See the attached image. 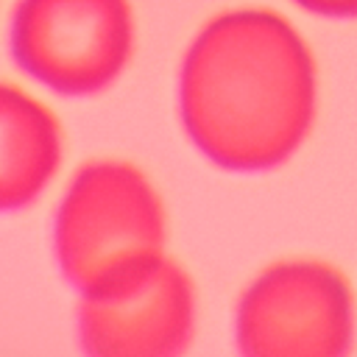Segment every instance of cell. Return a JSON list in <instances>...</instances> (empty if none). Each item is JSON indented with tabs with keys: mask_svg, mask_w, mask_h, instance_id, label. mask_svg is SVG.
<instances>
[{
	"mask_svg": "<svg viewBox=\"0 0 357 357\" xmlns=\"http://www.w3.org/2000/svg\"><path fill=\"white\" fill-rule=\"evenodd\" d=\"M165 243V201L148 173L126 159H86L56 192L47 251L75 296L137 276L167 257Z\"/></svg>",
	"mask_w": 357,
	"mask_h": 357,
	"instance_id": "cell-2",
	"label": "cell"
},
{
	"mask_svg": "<svg viewBox=\"0 0 357 357\" xmlns=\"http://www.w3.org/2000/svg\"><path fill=\"white\" fill-rule=\"evenodd\" d=\"M195 329V284L170 257L131 279L75 296L73 340L81 357H184Z\"/></svg>",
	"mask_w": 357,
	"mask_h": 357,
	"instance_id": "cell-5",
	"label": "cell"
},
{
	"mask_svg": "<svg viewBox=\"0 0 357 357\" xmlns=\"http://www.w3.org/2000/svg\"><path fill=\"white\" fill-rule=\"evenodd\" d=\"M301 8L321 17H357V0H296Z\"/></svg>",
	"mask_w": 357,
	"mask_h": 357,
	"instance_id": "cell-7",
	"label": "cell"
},
{
	"mask_svg": "<svg viewBox=\"0 0 357 357\" xmlns=\"http://www.w3.org/2000/svg\"><path fill=\"white\" fill-rule=\"evenodd\" d=\"M14 64L61 98L106 92L134 53L128 0H17L8 28Z\"/></svg>",
	"mask_w": 357,
	"mask_h": 357,
	"instance_id": "cell-4",
	"label": "cell"
},
{
	"mask_svg": "<svg viewBox=\"0 0 357 357\" xmlns=\"http://www.w3.org/2000/svg\"><path fill=\"white\" fill-rule=\"evenodd\" d=\"M64 128L28 89L0 81V220L33 209L64 167Z\"/></svg>",
	"mask_w": 357,
	"mask_h": 357,
	"instance_id": "cell-6",
	"label": "cell"
},
{
	"mask_svg": "<svg viewBox=\"0 0 357 357\" xmlns=\"http://www.w3.org/2000/svg\"><path fill=\"white\" fill-rule=\"evenodd\" d=\"M357 312L346 276L321 259L293 257L262 268L240 293V357H349Z\"/></svg>",
	"mask_w": 357,
	"mask_h": 357,
	"instance_id": "cell-3",
	"label": "cell"
},
{
	"mask_svg": "<svg viewBox=\"0 0 357 357\" xmlns=\"http://www.w3.org/2000/svg\"><path fill=\"white\" fill-rule=\"evenodd\" d=\"M318 109L315 59L276 11L212 17L178 70V117L195 151L229 173H265L304 145Z\"/></svg>",
	"mask_w": 357,
	"mask_h": 357,
	"instance_id": "cell-1",
	"label": "cell"
}]
</instances>
